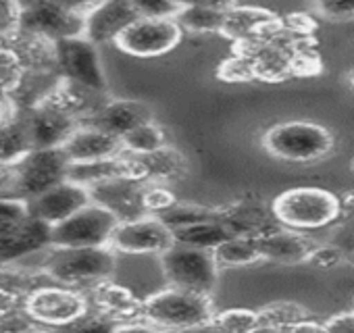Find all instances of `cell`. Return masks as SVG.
Listing matches in <instances>:
<instances>
[{"instance_id": "obj_1", "label": "cell", "mask_w": 354, "mask_h": 333, "mask_svg": "<svg viewBox=\"0 0 354 333\" xmlns=\"http://www.w3.org/2000/svg\"><path fill=\"white\" fill-rule=\"evenodd\" d=\"M117 267V252L104 248H48L40 269L59 285L80 292L111 281Z\"/></svg>"}, {"instance_id": "obj_2", "label": "cell", "mask_w": 354, "mask_h": 333, "mask_svg": "<svg viewBox=\"0 0 354 333\" xmlns=\"http://www.w3.org/2000/svg\"><path fill=\"white\" fill-rule=\"evenodd\" d=\"M277 223L294 231H315L342 217V198L325 188L300 186L281 192L271 202Z\"/></svg>"}, {"instance_id": "obj_3", "label": "cell", "mask_w": 354, "mask_h": 333, "mask_svg": "<svg viewBox=\"0 0 354 333\" xmlns=\"http://www.w3.org/2000/svg\"><path fill=\"white\" fill-rule=\"evenodd\" d=\"M211 296L186 292L180 287H165L144 298V323L162 333H175L207 321H213Z\"/></svg>"}, {"instance_id": "obj_4", "label": "cell", "mask_w": 354, "mask_h": 333, "mask_svg": "<svg viewBox=\"0 0 354 333\" xmlns=\"http://www.w3.org/2000/svg\"><path fill=\"white\" fill-rule=\"evenodd\" d=\"M94 3H53V0H36V3H19L17 34L40 36L53 42L80 38L86 32V15Z\"/></svg>"}, {"instance_id": "obj_5", "label": "cell", "mask_w": 354, "mask_h": 333, "mask_svg": "<svg viewBox=\"0 0 354 333\" xmlns=\"http://www.w3.org/2000/svg\"><path fill=\"white\" fill-rule=\"evenodd\" d=\"M48 225L36 221L21 200H0V265L19 263L50 248Z\"/></svg>"}, {"instance_id": "obj_6", "label": "cell", "mask_w": 354, "mask_h": 333, "mask_svg": "<svg viewBox=\"0 0 354 333\" xmlns=\"http://www.w3.org/2000/svg\"><path fill=\"white\" fill-rule=\"evenodd\" d=\"M71 160L63 148L32 150L11 166V198L28 202L67 182Z\"/></svg>"}, {"instance_id": "obj_7", "label": "cell", "mask_w": 354, "mask_h": 333, "mask_svg": "<svg viewBox=\"0 0 354 333\" xmlns=\"http://www.w3.org/2000/svg\"><path fill=\"white\" fill-rule=\"evenodd\" d=\"M267 152L290 162H313L329 154L333 135L319 123L286 121L267 129L263 137Z\"/></svg>"}, {"instance_id": "obj_8", "label": "cell", "mask_w": 354, "mask_h": 333, "mask_svg": "<svg viewBox=\"0 0 354 333\" xmlns=\"http://www.w3.org/2000/svg\"><path fill=\"white\" fill-rule=\"evenodd\" d=\"M160 267L171 287L211 296L219 281V265L211 250L175 244L160 254Z\"/></svg>"}, {"instance_id": "obj_9", "label": "cell", "mask_w": 354, "mask_h": 333, "mask_svg": "<svg viewBox=\"0 0 354 333\" xmlns=\"http://www.w3.org/2000/svg\"><path fill=\"white\" fill-rule=\"evenodd\" d=\"M119 225V219L96 202H90L67 221L50 229V248H104L111 246V238Z\"/></svg>"}, {"instance_id": "obj_10", "label": "cell", "mask_w": 354, "mask_h": 333, "mask_svg": "<svg viewBox=\"0 0 354 333\" xmlns=\"http://www.w3.org/2000/svg\"><path fill=\"white\" fill-rule=\"evenodd\" d=\"M57 73L65 82L106 94V77L96 44L84 36L57 42Z\"/></svg>"}, {"instance_id": "obj_11", "label": "cell", "mask_w": 354, "mask_h": 333, "mask_svg": "<svg viewBox=\"0 0 354 333\" xmlns=\"http://www.w3.org/2000/svg\"><path fill=\"white\" fill-rule=\"evenodd\" d=\"M30 314L46 329H59L73 323L90 310V300L84 292L50 283L34 292L26 302Z\"/></svg>"}, {"instance_id": "obj_12", "label": "cell", "mask_w": 354, "mask_h": 333, "mask_svg": "<svg viewBox=\"0 0 354 333\" xmlns=\"http://www.w3.org/2000/svg\"><path fill=\"white\" fill-rule=\"evenodd\" d=\"M184 30L177 21L169 19H144L140 17L131 28H127L115 42L119 50L131 57L150 59L171 53L182 42Z\"/></svg>"}, {"instance_id": "obj_13", "label": "cell", "mask_w": 354, "mask_h": 333, "mask_svg": "<svg viewBox=\"0 0 354 333\" xmlns=\"http://www.w3.org/2000/svg\"><path fill=\"white\" fill-rule=\"evenodd\" d=\"M173 246V231L152 215L119 223L111 238V248L123 254H165Z\"/></svg>"}, {"instance_id": "obj_14", "label": "cell", "mask_w": 354, "mask_h": 333, "mask_svg": "<svg viewBox=\"0 0 354 333\" xmlns=\"http://www.w3.org/2000/svg\"><path fill=\"white\" fill-rule=\"evenodd\" d=\"M217 219L232 236L252 238V240H259L281 227L273 215V209L252 194L219 207Z\"/></svg>"}, {"instance_id": "obj_15", "label": "cell", "mask_w": 354, "mask_h": 333, "mask_svg": "<svg viewBox=\"0 0 354 333\" xmlns=\"http://www.w3.org/2000/svg\"><path fill=\"white\" fill-rule=\"evenodd\" d=\"M90 202H92L90 190L67 180V182L46 190L44 194L28 200L26 204H28V213L36 221H40L48 227H55V225L67 221L69 217H73L77 211H82Z\"/></svg>"}, {"instance_id": "obj_16", "label": "cell", "mask_w": 354, "mask_h": 333, "mask_svg": "<svg viewBox=\"0 0 354 333\" xmlns=\"http://www.w3.org/2000/svg\"><path fill=\"white\" fill-rule=\"evenodd\" d=\"M146 184L148 182L119 178V180H111V182L90 188V196H92V202L113 213L119 219V223L136 221L148 215L144 207Z\"/></svg>"}, {"instance_id": "obj_17", "label": "cell", "mask_w": 354, "mask_h": 333, "mask_svg": "<svg viewBox=\"0 0 354 333\" xmlns=\"http://www.w3.org/2000/svg\"><path fill=\"white\" fill-rule=\"evenodd\" d=\"M140 19L138 7L131 0H109V3H94L92 11L86 15V32L92 44L117 42L119 36Z\"/></svg>"}, {"instance_id": "obj_18", "label": "cell", "mask_w": 354, "mask_h": 333, "mask_svg": "<svg viewBox=\"0 0 354 333\" xmlns=\"http://www.w3.org/2000/svg\"><path fill=\"white\" fill-rule=\"evenodd\" d=\"M30 129L34 150H53L63 148L73 131L82 125L73 117L50 108L46 104H38L30 111H21Z\"/></svg>"}, {"instance_id": "obj_19", "label": "cell", "mask_w": 354, "mask_h": 333, "mask_svg": "<svg viewBox=\"0 0 354 333\" xmlns=\"http://www.w3.org/2000/svg\"><path fill=\"white\" fill-rule=\"evenodd\" d=\"M90 300V308L109 316L117 325L123 323H140L144 321V300H140L129 287L111 281H104L90 292H86Z\"/></svg>"}, {"instance_id": "obj_20", "label": "cell", "mask_w": 354, "mask_h": 333, "mask_svg": "<svg viewBox=\"0 0 354 333\" xmlns=\"http://www.w3.org/2000/svg\"><path fill=\"white\" fill-rule=\"evenodd\" d=\"M63 150L71 162H98V160H111V158L125 154L121 137L111 135L86 123H82L73 131V135L67 140Z\"/></svg>"}, {"instance_id": "obj_21", "label": "cell", "mask_w": 354, "mask_h": 333, "mask_svg": "<svg viewBox=\"0 0 354 333\" xmlns=\"http://www.w3.org/2000/svg\"><path fill=\"white\" fill-rule=\"evenodd\" d=\"M150 121H154V115L146 102L131 98H111L90 121H86V125H94L111 135L123 137Z\"/></svg>"}, {"instance_id": "obj_22", "label": "cell", "mask_w": 354, "mask_h": 333, "mask_svg": "<svg viewBox=\"0 0 354 333\" xmlns=\"http://www.w3.org/2000/svg\"><path fill=\"white\" fill-rule=\"evenodd\" d=\"M259 252L263 260L277 263V265H300L306 263L313 248L317 246L308 236L302 231L277 227L275 231L257 240Z\"/></svg>"}, {"instance_id": "obj_23", "label": "cell", "mask_w": 354, "mask_h": 333, "mask_svg": "<svg viewBox=\"0 0 354 333\" xmlns=\"http://www.w3.org/2000/svg\"><path fill=\"white\" fill-rule=\"evenodd\" d=\"M144 171H146V182L148 184H162L167 186L169 182L182 180L188 169L186 156L177 150L175 146H165L148 156H140Z\"/></svg>"}, {"instance_id": "obj_24", "label": "cell", "mask_w": 354, "mask_h": 333, "mask_svg": "<svg viewBox=\"0 0 354 333\" xmlns=\"http://www.w3.org/2000/svg\"><path fill=\"white\" fill-rule=\"evenodd\" d=\"M234 5H219V3H205V5H186L182 15L177 17V23L184 32L192 34H223L227 13Z\"/></svg>"}, {"instance_id": "obj_25", "label": "cell", "mask_w": 354, "mask_h": 333, "mask_svg": "<svg viewBox=\"0 0 354 333\" xmlns=\"http://www.w3.org/2000/svg\"><path fill=\"white\" fill-rule=\"evenodd\" d=\"M34 150L24 113L7 123H0V166H13Z\"/></svg>"}, {"instance_id": "obj_26", "label": "cell", "mask_w": 354, "mask_h": 333, "mask_svg": "<svg viewBox=\"0 0 354 333\" xmlns=\"http://www.w3.org/2000/svg\"><path fill=\"white\" fill-rule=\"evenodd\" d=\"M55 283L42 269L24 267L19 263H7L0 265V289L11 292L15 296H21L28 300L34 292H38L44 285Z\"/></svg>"}, {"instance_id": "obj_27", "label": "cell", "mask_w": 354, "mask_h": 333, "mask_svg": "<svg viewBox=\"0 0 354 333\" xmlns=\"http://www.w3.org/2000/svg\"><path fill=\"white\" fill-rule=\"evenodd\" d=\"M273 19H275V15L269 13V11H265V9L234 5V9L227 13L225 28H223V36L236 40V44H238L242 40L252 38L263 26H267Z\"/></svg>"}, {"instance_id": "obj_28", "label": "cell", "mask_w": 354, "mask_h": 333, "mask_svg": "<svg viewBox=\"0 0 354 333\" xmlns=\"http://www.w3.org/2000/svg\"><path fill=\"white\" fill-rule=\"evenodd\" d=\"M227 238H232V234L219 223V219L196 223V225H188V227H182V229L173 231L175 244L188 246V248H198V250H211V252L219 244H223Z\"/></svg>"}, {"instance_id": "obj_29", "label": "cell", "mask_w": 354, "mask_h": 333, "mask_svg": "<svg viewBox=\"0 0 354 333\" xmlns=\"http://www.w3.org/2000/svg\"><path fill=\"white\" fill-rule=\"evenodd\" d=\"M28 77V67L11 42H0V96L11 98Z\"/></svg>"}, {"instance_id": "obj_30", "label": "cell", "mask_w": 354, "mask_h": 333, "mask_svg": "<svg viewBox=\"0 0 354 333\" xmlns=\"http://www.w3.org/2000/svg\"><path fill=\"white\" fill-rule=\"evenodd\" d=\"M215 260L219 269H232V267H248L252 263L263 260L259 252V244L252 238H238L232 236L223 244H219L215 250Z\"/></svg>"}, {"instance_id": "obj_31", "label": "cell", "mask_w": 354, "mask_h": 333, "mask_svg": "<svg viewBox=\"0 0 354 333\" xmlns=\"http://www.w3.org/2000/svg\"><path fill=\"white\" fill-rule=\"evenodd\" d=\"M121 142H123V148L127 154L148 156V154L167 146V135H165V129L156 121H150V123L136 127L127 135H123Z\"/></svg>"}, {"instance_id": "obj_32", "label": "cell", "mask_w": 354, "mask_h": 333, "mask_svg": "<svg viewBox=\"0 0 354 333\" xmlns=\"http://www.w3.org/2000/svg\"><path fill=\"white\" fill-rule=\"evenodd\" d=\"M259 318H261V325L286 331V329L294 327L296 323L310 318V312L298 302L283 300V302H273V304L263 306L259 310Z\"/></svg>"}, {"instance_id": "obj_33", "label": "cell", "mask_w": 354, "mask_h": 333, "mask_svg": "<svg viewBox=\"0 0 354 333\" xmlns=\"http://www.w3.org/2000/svg\"><path fill=\"white\" fill-rule=\"evenodd\" d=\"M158 219L171 231H175V229H182V227H188V225H196V223H205V221H215L217 219V209L177 202L171 211L162 213Z\"/></svg>"}, {"instance_id": "obj_34", "label": "cell", "mask_w": 354, "mask_h": 333, "mask_svg": "<svg viewBox=\"0 0 354 333\" xmlns=\"http://www.w3.org/2000/svg\"><path fill=\"white\" fill-rule=\"evenodd\" d=\"M213 321L223 333H252L257 327H261L259 310L248 308H227L215 312Z\"/></svg>"}, {"instance_id": "obj_35", "label": "cell", "mask_w": 354, "mask_h": 333, "mask_svg": "<svg viewBox=\"0 0 354 333\" xmlns=\"http://www.w3.org/2000/svg\"><path fill=\"white\" fill-rule=\"evenodd\" d=\"M115 329H117L115 321L90 308L84 316L75 318L73 323L63 325L59 329H50V331L53 333H115Z\"/></svg>"}, {"instance_id": "obj_36", "label": "cell", "mask_w": 354, "mask_h": 333, "mask_svg": "<svg viewBox=\"0 0 354 333\" xmlns=\"http://www.w3.org/2000/svg\"><path fill=\"white\" fill-rule=\"evenodd\" d=\"M0 331L3 333H40V331H46V327H42L24 304L19 308H13L9 312L0 314Z\"/></svg>"}, {"instance_id": "obj_37", "label": "cell", "mask_w": 354, "mask_h": 333, "mask_svg": "<svg viewBox=\"0 0 354 333\" xmlns=\"http://www.w3.org/2000/svg\"><path fill=\"white\" fill-rule=\"evenodd\" d=\"M177 202V196L169 190V186H162V184H146V190H144V207H146V213L152 215V217H160L162 213L171 211Z\"/></svg>"}, {"instance_id": "obj_38", "label": "cell", "mask_w": 354, "mask_h": 333, "mask_svg": "<svg viewBox=\"0 0 354 333\" xmlns=\"http://www.w3.org/2000/svg\"><path fill=\"white\" fill-rule=\"evenodd\" d=\"M140 17L144 19H169L177 21L186 9V3H171V0H136Z\"/></svg>"}, {"instance_id": "obj_39", "label": "cell", "mask_w": 354, "mask_h": 333, "mask_svg": "<svg viewBox=\"0 0 354 333\" xmlns=\"http://www.w3.org/2000/svg\"><path fill=\"white\" fill-rule=\"evenodd\" d=\"M217 75L223 79V82H238V84H244V82H252L257 79L254 75V65L248 57L244 55H234L230 57L227 61L221 63Z\"/></svg>"}, {"instance_id": "obj_40", "label": "cell", "mask_w": 354, "mask_h": 333, "mask_svg": "<svg viewBox=\"0 0 354 333\" xmlns=\"http://www.w3.org/2000/svg\"><path fill=\"white\" fill-rule=\"evenodd\" d=\"M346 260V254L339 246L333 244H317L306 260V265H313L317 269H333L337 265H342Z\"/></svg>"}, {"instance_id": "obj_41", "label": "cell", "mask_w": 354, "mask_h": 333, "mask_svg": "<svg viewBox=\"0 0 354 333\" xmlns=\"http://www.w3.org/2000/svg\"><path fill=\"white\" fill-rule=\"evenodd\" d=\"M317 13L329 21L354 19V0H325L317 5Z\"/></svg>"}, {"instance_id": "obj_42", "label": "cell", "mask_w": 354, "mask_h": 333, "mask_svg": "<svg viewBox=\"0 0 354 333\" xmlns=\"http://www.w3.org/2000/svg\"><path fill=\"white\" fill-rule=\"evenodd\" d=\"M19 3H0V42H11L17 34Z\"/></svg>"}, {"instance_id": "obj_43", "label": "cell", "mask_w": 354, "mask_h": 333, "mask_svg": "<svg viewBox=\"0 0 354 333\" xmlns=\"http://www.w3.org/2000/svg\"><path fill=\"white\" fill-rule=\"evenodd\" d=\"M327 333H354V308L337 312L325 321Z\"/></svg>"}, {"instance_id": "obj_44", "label": "cell", "mask_w": 354, "mask_h": 333, "mask_svg": "<svg viewBox=\"0 0 354 333\" xmlns=\"http://www.w3.org/2000/svg\"><path fill=\"white\" fill-rule=\"evenodd\" d=\"M283 333H327V329H325V323H319L310 316V318H304V321L296 323L294 327L286 329Z\"/></svg>"}, {"instance_id": "obj_45", "label": "cell", "mask_w": 354, "mask_h": 333, "mask_svg": "<svg viewBox=\"0 0 354 333\" xmlns=\"http://www.w3.org/2000/svg\"><path fill=\"white\" fill-rule=\"evenodd\" d=\"M28 300H24L21 296H15V294H11V292H5V289H0V314L3 312H9V310H13V308H19V306H24Z\"/></svg>"}, {"instance_id": "obj_46", "label": "cell", "mask_w": 354, "mask_h": 333, "mask_svg": "<svg viewBox=\"0 0 354 333\" xmlns=\"http://www.w3.org/2000/svg\"><path fill=\"white\" fill-rule=\"evenodd\" d=\"M115 333H162V331H158L156 327L140 321V323H123V325H117Z\"/></svg>"}, {"instance_id": "obj_47", "label": "cell", "mask_w": 354, "mask_h": 333, "mask_svg": "<svg viewBox=\"0 0 354 333\" xmlns=\"http://www.w3.org/2000/svg\"><path fill=\"white\" fill-rule=\"evenodd\" d=\"M175 333H223L215 321H207V323H201V325H194V327H188V329H182V331H175Z\"/></svg>"}, {"instance_id": "obj_48", "label": "cell", "mask_w": 354, "mask_h": 333, "mask_svg": "<svg viewBox=\"0 0 354 333\" xmlns=\"http://www.w3.org/2000/svg\"><path fill=\"white\" fill-rule=\"evenodd\" d=\"M342 217L354 221V192H350L342 198Z\"/></svg>"}, {"instance_id": "obj_49", "label": "cell", "mask_w": 354, "mask_h": 333, "mask_svg": "<svg viewBox=\"0 0 354 333\" xmlns=\"http://www.w3.org/2000/svg\"><path fill=\"white\" fill-rule=\"evenodd\" d=\"M252 333H283V331H279V329H273V327H267V325H261V327H257Z\"/></svg>"}, {"instance_id": "obj_50", "label": "cell", "mask_w": 354, "mask_h": 333, "mask_svg": "<svg viewBox=\"0 0 354 333\" xmlns=\"http://www.w3.org/2000/svg\"><path fill=\"white\" fill-rule=\"evenodd\" d=\"M40 333H53V331H50V329H46V331H40Z\"/></svg>"}, {"instance_id": "obj_51", "label": "cell", "mask_w": 354, "mask_h": 333, "mask_svg": "<svg viewBox=\"0 0 354 333\" xmlns=\"http://www.w3.org/2000/svg\"><path fill=\"white\" fill-rule=\"evenodd\" d=\"M0 333H3V331H0Z\"/></svg>"}]
</instances>
